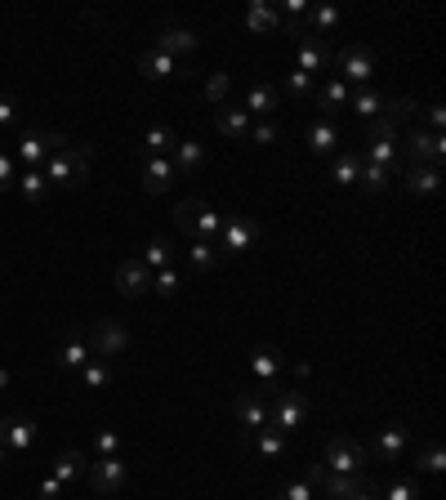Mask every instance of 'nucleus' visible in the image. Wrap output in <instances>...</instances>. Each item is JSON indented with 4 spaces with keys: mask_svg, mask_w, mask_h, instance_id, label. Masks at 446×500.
<instances>
[{
    "mask_svg": "<svg viewBox=\"0 0 446 500\" xmlns=\"http://www.w3.org/2000/svg\"><path fill=\"white\" fill-rule=\"evenodd\" d=\"M0 442L10 451H28L36 442V424L23 420V415H0Z\"/></svg>",
    "mask_w": 446,
    "mask_h": 500,
    "instance_id": "6ab92c4d",
    "label": "nucleus"
},
{
    "mask_svg": "<svg viewBox=\"0 0 446 500\" xmlns=\"http://www.w3.org/2000/svg\"><path fill=\"white\" fill-rule=\"evenodd\" d=\"M317 496V487L308 482V478H290L281 491H277V500H312Z\"/></svg>",
    "mask_w": 446,
    "mask_h": 500,
    "instance_id": "49530a36",
    "label": "nucleus"
},
{
    "mask_svg": "<svg viewBox=\"0 0 446 500\" xmlns=\"http://www.w3.org/2000/svg\"><path fill=\"white\" fill-rule=\"evenodd\" d=\"M94 451H99V455H121V433L99 429V433H94Z\"/></svg>",
    "mask_w": 446,
    "mask_h": 500,
    "instance_id": "09e8293b",
    "label": "nucleus"
},
{
    "mask_svg": "<svg viewBox=\"0 0 446 500\" xmlns=\"http://www.w3.org/2000/svg\"><path fill=\"white\" fill-rule=\"evenodd\" d=\"M357 184H361V188H366V193L375 197V193H384V188L393 184V170H384V166H370V161H361V179H357Z\"/></svg>",
    "mask_w": 446,
    "mask_h": 500,
    "instance_id": "a19ab883",
    "label": "nucleus"
},
{
    "mask_svg": "<svg viewBox=\"0 0 446 500\" xmlns=\"http://www.w3.org/2000/svg\"><path fill=\"white\" fill-rule=\"evenodd\" d=\"M339 143H344L339 126H335L330 117H312V126H308V148H312V157H330V152H339Z\"/></svg>",
    "mask_w": 446,
    "mask_h": 500,
    "instance_id": "f3484780",
    "label": "nucleus"
},
{
    "mask_svg": "<svg viewBox=\"0 0 446 500\" xmlns=\"http://www.w3.org/2000/svg\"><path fill=\"white\" fill-rule=\"evenodd\" d=\"M384 117H388V121H415V126H419L424 112H419L415 99H393V103H384Z\"/></svg>",
    "mask_w": 446,
    "mask_h": 500,
    "instance_id": "79ce46f5",
    "label": "nucleus"
},
{
    "mask_svg": "<svg viewBox=\"0 0 446 500\" xmlns=\"http://www.w3.org/2000/svg\"><path fill=\"white\" fill-rule=\"evenodd\" d=\"M14 188H19L32 206H41V201H45V193H50V184H45V175H41V170H19V184H14Z\"/></svg>",
    "mask_w": 446,
    "mask_h": 500,
    "instance_id": "e433bc0d",
    "label": "nucleus"
},
{
    "mask_svg": "<svg viewBox=\"0 0 446 500\" xmlns=\"http://www.w3.org/2000/svg\"><path fill=\"white\" fill-rule=\"evenodd\" d=\"M304 19H308V37H321V41H326V37L344 23V14H339L335 5H312Z\"/></svg>",
    "mask_w": 446,
    "mask_h": 500,
    "instance_id": "c85d7f7f",
    "label": "nucleus"
},
{
    "mask_svg": "<svg viewBox=\"0 0 446 500\" xmlns=\"http://www.w3.org/2000/svg\"><path fill=\"white\" fill-rule=\"evenodd\" d=\"M250 442H255L259 460H281L286 455V433H277V429H259V433H250Z\"/></svg>",
    "mask_w": 446,
    "mask_h": 500,
    "instance_id": "f704fd0d",
    "label": "nucleus"
},
{
    "mask_svg": "<svg viewBox=\"0 0 446 500\" xmlns=\"http://www.w3.org/2000/svg\"><path fill=\"white\" fill-rule=\"evenodd\" d=\"M295 68H299L304 77L326 72V68H330V50H326V41H321V37L299 32V37H295Z\"/></svg>",
    "mask_w": 446,
    "mask_h": 500,
    "instance_id": "9b49d317",
    "label": "nucleus"
},
{
    "mask_svg": "<svg viewBox=\"0 0 446 500\" xmlns=\"http://www.w3.org/2000/svg\"><path fill=\"white\" fill-rule=\"evenodd\" d=\"M201 161H206V143H192V139H179V143H174V152H170L174 175H197V170H201Z\"/></svg>",
    "mask_w": 446,
    "mask_h": 500,
    "instance_id": "b1692460",
    "label": "nucleus"
},
{
    "mask_svg": "<svg viewBox=\"0 0 446 500\" xmlns=\"http://www.w3.org/2000/svg\"><path fill=\"white\" fill-rule=\"evenodd\" d=\"M330 473H361L366 469V447L353 438V433H330L326 442V460H321Z\"/></svg>",
    "mask_w": 446,
    "mask_h": 500,
    "instance_id": "6e6552de",
    "label": "nucleus"
},
{
    "mask_svg": "<svg viewBox=\"0 0 446 500\" xmlns=\"http://www.w3.org/2000/svg\"><path fill=\"white\" fill-rule=\"evenodd\" d=\"M330 63H335V77H339L344 86H357V90H361V86H370V81H375V72H379V59H375V50H370V45H344Z\"/></svg>",
    "mask_w": 446,
    "mask_h": 500,
    "instance_id": "20e7f679",
    "label": "nucleus"
},
{
    "mask_svg": "<svg viewBox=\"0 0 446 500\" xmlns=\"http://www.w3.org/2000/svg\"><path fill=\"white\" fill-rule=\"evenodd\" d=\"M183 255H188V264H192L197 273H215V268L223 264V255H219V246H215V242H192Z\"/></svg>",
    "mask_w": 446,
    "mask_h": 500,
    "instance_id": "72a5a7b5",
    "label": "nucleus"
},
{
    "mask_svg": "<svg viewBox=\"0 0 446 500\" xmlns=\"http://www.w3.org/2000/svg\"><path fill=\"white\" fill-rule=\"evenodd\" d=\"M232 415L241 420V433L250 438V433L268 429V398L264 393H237L232 398Z\"/></svg>",
    "mask_w": 446,
    "mask_h": 500,
    "instance_id": "f8f14e48",
    "label": "nucleus"
},
{
    "mask_svg": "<svg viewBox=\"0 0 446 500\" xmlns=\"http://www.w3.org/2000/svg\"><path fill=\"white\" fill-rule=\"evenodd\" d=\"M14 184H19V166H14V157L5 148H0V193H10Z\"/></svg>",
    "mask_w": 446,
    "mask_h": 500,
    "instance_id": "8fccbe9b",
    "label": "nucleus"
},
{
    "mask_svg": "<svg viewBox=\"0 0 446 500\" xmlns=\"http://www.w3.org/2000/svg\"><path fill=\"white\" fill-rule=\"evenodd\" d=\"M215 126H219V135H228V139H246V135H250V112L237 108V103H223V108H215Z\"/></svg>",
    "mask_w": 446,
    "mask_h": 500,
    "instance_id": "4be33fe9",
    "label": "nucleus"
},
{
    "mask_svg": "<svg viewBox=\"0 0 446 500\" xmlns=\"http://www.w3.org/2000/svg\"><path fill=\"white\" fill-rule=\"evenodd\" d=\"M308 420V398L304 393H268V429L295 433Z\"/></svg>",
    "mask_w": 446,
    "mask_h": 500,
    "instance_id": "0eeeda50",
    "label": "nucleus"
},
{
    "mask_svg": "<svg viewBox=\"0 0 446 500\" xmlns=\"http://www.w3.org/2000/svg\"><path fill=\"white\" fill-rule=\"evenodd\" d=\"M419 469H424V473H442V469H446V451H442L437 438L424 442V451H419Z\"/></svg>",
    "mask_w": 446,
    "mask_h": 500,
    "instance_id": "37998d69",
    "label": "nucleus"
},
{
    "mask_svg": "<svg viewBox=\"0 0 446 500\" xmlns=\"http://www.w3.org/2000/svg\"><path fill=\"white\" fill-rule=\"evenodd\" d=\"M353 500H379V496H375V487H366V491H357Z\"/></svg>",
    "mask_w": 446,
    "mask_h": 500,
    "instance_id": "6e6d98bb",
    "label": "nucleus"
},
{
    "mask_svg": "<svg viewBox=\"0 0 446 500\" xmlns=\"http://www.w3.org/2000/svg\"><path fill=\"white\" fill-rule=\"evenodd\" d=\"M157 50L161 54H197V37L188 32V28H179V23H161V37H157Z\"/></svg>",
    "mask_w": 446,
    "mask_h": 500,
    "instance_id": "412c9836",
    "label": "nucleus"
},
{
    "mask_svg": "<svg viewBox=\"0 0 446 500\" xmlns=\"http://www.w3.org/2000/svg\"><path fill=\"white\" fill-rule=\"evenodd\" d=\"M174 130L170 126H152L148 135H143V148H139V157H170L174 152Z\"/></svg>",
    "mask_w": 446,
    "mask_h": 500,
    "instance_id": "7c9ffc66",
    "label": "nucleus"
},
{
    "mask_svg": "<svg viewBox=\"0 0 446 500\" xmlns=\"http://www.w3.org/2000/svg\"><path fill=\"white\" fill-rule=\"evenodd\" d=\"M250 139L255 143H277L281 139V126L277 121H259V126H250Z\"/></svg>",
    "mask_w": 446,
    "mask_h": 500,
    "instance_id": "3c124183",
    "label": "nucleus"
},
{
    "mask_svg": "<svg viewBox=\"0 0 446 500\" xmlns=\"http://www.w3.org/2000/svg\"><path fill=\"white\" fill-rule=\"evenodd\" d=\"M81 384H85V389H108V384H112V362H108V357H90V362L81 366Z\"/></svg>",
    "mask_w": 446,
    "mask_h": 500,
    "instance_id": "4c0bfd02",
    "label": "nucleus"
},
{
    "mask_svg": "<svg viewBox=\"0 0 446 500\" xmlns=\"http://www.w3.org/2000/svg\"><path fill=\"white\" fill-rule=\"evenodd\" d=\"M406 188H410L415 197H437V188H442V170H433V166H415V170H406Z\"/></svg>",
    "mask_w": 446,
    "mask_h": 500,
    "instance_id": "2f4dec72",
    "label": "nucleus"
},
{
    "mask_svg": "<svg viewBox=\"0 0 446 500\" xmlns=\"http://www.w3.org/2000/svg\"><path fill=\"white\" fill-rule=\"evenodd\" d=\"M14 152H19V161H23L28 170H41V166H45V157H50V143H45V135H41V130H23Z\"/></svg>",
    "mask_w": 446,
    "mask_h": 500,
    "instance_id": "5701e85b",
    "label": "nucleus"
},
{
    "mask_svg": "<svg viewBox=\"0 0 446 500\" xmlns=\"http://www.w3.org/2000/svg\"><path fill=\"white\" fill-rule=\"evenodd\" d=\"M174 228H179L183 237H192V242H215L219 228H223V215H219L210 201H201V197H183V201L174 206Z\"/></svg>",
    "mask_w": 446,
    "mask_h": 500,
    "instance_id": "f03ea898",
    "label": "nucleus"
},
{
    "mask_svg": "<svg viewBox=\"0 0 446 500\" xmlns=\"http://www.w3.org/2000/svg\"><path fill=\"white\" fill-rule=\"evenodd\" d=\"M81 473H85V455H81V451H63V455L54 460V473H50V478H59V482L68 487V482L81 478Z\"/></svg>",
    "mask_w": 446,
    "mask_h": 500,
    "instance_id": "58836bf2",
    "label": "nucleus"
},
{
    "mask_svg": "<svg viewBox=\"0 0 446 500\" xmlns=\"http://www.w3.org/2000/svg\"><path fill=\"white\" fill-rule=\"evenodd\" d=\"M50 143V157L41 166L45 184H59V188H81L90 179V148L85 143H68L63 135H45Z\"/></svg>",
    "mask_w": 446,
    "mask_h": 500,
    "instance_id": "f257e3e1",
    "label": "nucleus"
},
{
    "mask_svg": "<svg viewBox=\"0 0 446 500\" xmlns=\"http://www.w3.org/2000/svg\"><path fill=\"white\" fill-rule=\"evenodd\" d=\"M90 357H94V348H90L85 331H77V335H72V340L59 348V371H81Z\"/></svg>",
    "mask_w": 446,
    "mask_h": 500,
    "instance_id": "393cba45",
    "label": "nucleus"
},
{
    "mask_svg": "<svg viewBox=\"0 0 446 500\" xmlns=\"http://www.w3.org/2000/svg\"><path fill=\"white\" fill-rule=\"evenodd\" d=\"M277 94L304 103V99H312V77H304L299 68H290V72H281V90H277Z\"/></svg>",
    "mask_w": 446,
    "mask_h": 500,
    "instance_id": "c9c22d12",
    "label": "nucleus"
},
{
    "mask_svg": "<svg viewBox=\"0 0 446 500\" xmlns=\"http://www.w3.org/2000/svg\"><path fill=\"white\" fill-rule=\"evenodd\" d=\"M179 286H183V277H179L174 268H157V273H152V291H157V295H174Z\"/></svg>",
    "mask_w": 446,
    "mask_h": 500,
    "instance_id": "de8ad7c7",
    "label": "nucleus"
},
{
    "mask_svg": "<svg viewBox=\"0 0 446 500\" xmlns=\"http://www.w3.org/2000/svg\"><path fill=\"white\" fill-rule=\"evenodd\" d=\"M397 157H401L397 121H388L384 112H379V117H370V121H366V152H361V161L384 166V170H393V175H397Z\"/></svg>",
    "mask_w": 446,
    "mask_h": 500,
    "instance_id": "7ed1b4c3",
    "label": "nucleus"
},
{
    "mask_svg": "<svg viewBox=\"0 0 446 500\" xmlns=\"http://www.w3.org/2000/svg\"><path fill=\"white\" fill-rule=\"evenodd\" d=\"M255 242H259V224H255L250 215H228V219H223V228H219V237H215V246H219V255H223V259L255 250Z\"/></svg>",
    "mask_w": 446,
    "mask_h": 500,
    "instance_id": "423d86ee",
    "label": "nucleus"
},
{
    "mask_svg": "<svg viewBox=\"0 0 446 500\" xmlns=\"http://www.w3.org/2000/svg\"><path fill=\"white\" fill-rule=\"evenodd\" d=\"M174 255H179V246L170 242V237H152L148 246H143V268H174Z\"/></svg>",
    "mask_w": 446,
    "mask_h": 500,
    "instance_id": "c756f323",
    "label": "nucleus"
},
{
    "mask_svg": "<svg viewBox=\"0 0 446 500\" xmlns=\"http://www.w3.org/2000/svg\"><path fill=\"white\" fill-rule=\"evenodd\" d=\"M379 500H419V487H415L410 478H393V482L384 487Z\"/></svg>",
    "mask_w": 446,
    "mask_h": 500,
    "instance_id": "a18cd8bd",
    "label": "nucleus"
},
{
    "mask_svg": "<svg viewBox=\"0 0 446 500\" xmlns=\"http://www.w3.org/2000/svg\"><path fill=\"white\" fill-rule=\"evenodd\" d=\"M139 166H143V188H148L152 197L170 193V184L179 179L174 166H170V157H139Z\"/></svg>",
    "mask_w": 446,
    "mask_h": 500,
    "instance_id": "a211bd4d",
    "label": "nucleus"
},
{
    "mask_svg": "<svg viewBox=\"0 0 446 500\" xmlns=\"http://www.w3.org/2000/svg\"><path fill=\"white\" fill-rule=\"evenodd\" d=\"M442 157H446V139L442 135H433V130H410L406 135V143H401V157L397 161H406V170H415V166H442Z\"/></svg>",
    "mask_w": 446,
    "mask_h": 500,
    "instance_id": "39448f33",
    "label": "nucleus"
},
{
    "mask_svg": "<svg viewBox=\"0 0 446 500\" xmlns=\"http://www.w3.org/2000/svg\"><path fill=\"white\" fill-rule=\"evenodd\" d=\"M5 460H10V447H5V442H0V464H5Z\"/></svg>",
    "mask_w": 446,
    "mask_h": 500,
    "instance_id": "13d9d810",
    "label": "nucleus"
},
{
    "mask_svg": "<svg viewBox=\"0 0 446 500\" xmlns=\"http://www.w3.org/2000/svg\"><path fill=\"white\" fill-rule=\"evenodd\" d=\"M139 72H143L148 81H166V77H183V72H179V59H170V54H161V50H148V54L139 59Z\"/></svg>",
    "mask_w": 446,
    "mask_h": 500,
    "instance_id": "a878e982",
    "label": "nucleus"
},
{
    "mask_svg": "<svg viewBox=\"0 0 446 500\" xmlns=\"http://www.w3.org/2000/svg\"><path fill=\"white\" fill-rule=\"evenodd\" d=\"M317 108H321L317 117H330V121H335V112H339V108H348V86H344L339 77H330V81L317 90Z\"/></svg>",
    "mask_w": 446,
    "mask_h": 500,
    "instance_id": "bb28decb",
    "label": "nucleus"
},
{
    "mask_svg": "<svg viewBox=\"0 0 446 500\" xmlns=\"http://www.w3.org/2000/svg\"><path fill=\"white\" fill-rule=\"evenodd\" d=\"M85 478H90V487H94V491L112 496V491H121V487H126L130 464H126L121 455H99L94 464H85Z\"/></svg>",
    "mask_w": 446,
    "mask_h": 500,
    "instance_id": "1a4fd4ad",
    "label": "nucleus"
},
{
    "mask_svg": "<svg viewBox=\"0 0 446 500\" xmlns=\"http://www.w3.org/2000/svg\"><path fill=\"white\" fill-rule=\"evenodd\" d=\"M5 384H10V371H5V366H0V389H5Z\"/></svg>",
    "mask_w": 446,
    "mask_h": 500,
    "instance_id": "4d7b16f0",
    "label": "nucleus"
},
{
    "mask_svg": "<svg viewBox=\"0 0 446 500\" xmlns=\"http://www.w3.org/2000/svg\"><path fill=\"white\" fill-rule=\"evenodd\" d=\"M366 487H370V478H366V473H330V469H326V478H321V487H317V491H321L326 500H353V496H357V491H366Z\"/></svg>",
    "mask_w": 446,
    "mask_h": 500,
    "instance_id": "dca6fc26",
    "label": "nucleus"
},
{
    "mask_svg": "<svg viewBox=\"0 0 446 500\" xmlns=\"http://www.w3.org/2000/svg\"><path fill=\"white\" fill-rule=\"evenodd\" d=\"M85 340H90V348H94V357H121L126 348H130V335H126V326L121 322H94L90 331H85Z\"/></svg>",
    "mask_w": 446,
    "mask_h": 500,
    "instance_id": "9d476101",
    "label": "nucleus"
},
{
    "mask_svg": "<svg viewBox=\"0 0 446 500\" xmlns=\"http://www.w3.org/2000/svg\"><path fill=\"white\" fill-rule=\"evenodd\" d=\"M330 179H335L339 188L357 184V179H361V152H353V148H339V152H335V166H330Z\"/></svg>",
    "mask_w": 446,
    "mask_h": 500,
    "instance_id": "cd10ccee",
    "label": "nucleus"
},
{
    "mask_svg": "<svg viewBox=\"0 0 446 500\" xmlns=\"http://www.w3.org/2000/svg\"><path fill=\"white\" fill-rule=\"evenodd\" d=\"M228 90H232V77H228V72H215V77L206 81V103L223 108V103H228Z\"/></svg>",
    "mask_w": 446,
    "mask_h": 500,
    "instance_id": "c03bdc74",
    "label": "nucleus"
},
{
    "mask_svg": "<svg viewBox=\"0 0 446 500\" xmlns=\"http://www.w3.org/2000/svg\"><path fill=\"white\" fill-rule=\"evenodd\" d=\"M59 496H63V482L59 478H45L41 482V500H59Z\"/></svg>",
    "mask_w": 446,
    "mask_h": 500,
    "instance_id": "5fc2aeb1",
    "label": "nucleus"
},
{
    "mask_svg": "<svg viewBox=\"0 0 446 500\" xmlns=\"http://www.w3.org/2000/svg\"><path fill=\"white\" fill-rule=\"evenodd\" d=\"M117 291L126 295V299H139V295H148L152 291V268H143V259H121L117 264Z\"/></svg>",
    "mask_w": 446,
    "mask_h": 500,
    "instance_id": "ddd939ff",
    "label": "nucleus"
},
{
    "mask_svg": "<svg viewBox=\"0 0 446 500\" xmlns=\"http://www.w3.org/2000/svg\"><path fill=\"white\" fill-rule=\"evenodd\" d=\"M424 117H428V130H433V135H442V126H446V108H442V103H428V112H424Z\"/></svg>",
    "mask_w": 446,
    "mask_h": 500,
    "instance_id": "864d4df0",
    "label": "nucleus"
},
{
    "mask_svg": "<svg viewBox=\"0 0 446 500\" xmlns=\"http://www.w3.org/2000/svg\"><path fill=\"white\" fill-rule=\"evenodd\" d=\"M250 371H255V380H259V393L268 398V393H272V380H277V371H281V353H277L272 344H255V348H250Z\"/></svg>",
    "mask_w": 446,
    "mask_h": 500,
    "instance_id": "4468645a",
    "label": "nucleus"
},
{
    "mask_svg": "<svg viewBox=\"0 0 446 500\" xmlns=\"http://www.w3.org/2000/svg\"><path fill=\"white\" fill-rule=\"evenodd\" d=\"M406 447H410V429H406V424H384V429L375 433V455H379L384 464H397V460L406 455Z\"/></svg>",
    "mask_w": 446,
    "mask_h": 500,
    "instance_id": "2eb2a0df",
    "label": "nucleus"
},
{
    "mask_svg": "<svg viewBox=\"0 0 446 500\" xmlns=\"http://www.w3.org/2000/svg\"><path fill=\"white\" fill-rule=\"evenodd\" d=\"M246 28H250V32H272V28H277V5H264V0H255V5L246 10Z\"/></svg>",
    "mask_w": 446,
    "mask_h": 500,
    "instance_id": "ea45409f",
    "label": "nucleus"
},
{
    "mask_svg": "<svg viewBox=\"0 0 446 500\" xmlns=\"http://www.w3.org/2000/svg\"><path fill=\"white\" fill-rule=\"evenodd\" d=\"M14 121H19V103L10 94H0V130H14Z\"/></svg>",
    "mask_w": 446,
    "mask_h": 500,
    "instance_id": "603ef678",
    "label": "nucleus"
},
{
    "mask_svg": "<svg viewBox=\"0 0 446 500\" xmlns=\"http://www.w3.org/2000/svg\"><path fill=\"white\" fill-rule=\"evenodd\" d=\"M241 108H246L250 117H264V121H268V117L281 108V94H277V86H268V81H255V86L246 90V103H241Z\"/></svg>",
    "mask_w": 446,
    "mask_h": 500,
    "instance_id": "aec40b11",
    "label": "nucleus"
},
{
    "mask_svg": "<svg viewBox=\"0 0 446 500\" xmlns=\"http://www.w3.org/2000/svg\"><path fill=\"white\" fill-rule=\"evenodd\" d=\"M348 108H353L357 117H366V121H370V117H379V112H384V94H379L375 86H361V90H353V94H348Z\"/></svg>",
    "mask_w": 446,
    "mask_h": 500,
    "instance_id": "473e14b6",
    "label": "nucleus"
}]
</instances>
